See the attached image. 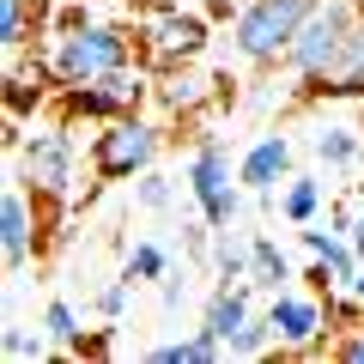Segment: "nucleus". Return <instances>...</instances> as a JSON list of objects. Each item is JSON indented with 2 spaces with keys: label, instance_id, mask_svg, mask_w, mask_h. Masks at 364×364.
Listing matches in <instances>:
<instances>
[{
  "label": "nucleus",
  "instance_id": "nucleus-2",
  "mask_svg": "<svg viewBox=\"0 0 364 364\" xmlns=\"http://www.w3.org/2000/svg\"><path fill=\"white\" fill-rule=\"evenodd\" d=\"M43 73L55 79V85H91V79L116 73V67H134V37L122 25H97V18H85V25L73 31H49V49H43Z\"/></svg>",
  "mask_w": 364,
  "mask_h": 364
},
{
  "label": "nucleus",
  "instance_id": "nucleus-16",
  "mask_svg": "<svg viewBox=\"0 0 364 364\" xmlns=\"http://www.w3.org/2000/svg\"><path fill=\"white\" fill-rule=\"evenodd\" d=\"M249 286H261V291H286L291 286V261L273 237H249Z\"/></svg>",
  "mask_w": 364,
  "mask_h": 364
},
{
  "label": "nucleus",
  "instance_id": "nucleus-28",
  "mask_svg": "<svg viewBox=\"0 0 364 364\" xmlns=\"http://www.w3.org/2000/svg\"><path fill=\"white\" fill-rule=\"evenodd\" d=\"M340 291H352V298H358V304H364V267H358V273H352V279H346V286H340Z\"/></svg>",
  "mask_w": 364,
  "mask_h": 364
},
{
  "label": "nucleus",
  "instance_id": "nucleus-17",
  "mask_svg": "<svg viewBox=\"0 0 364 364\" xmlns=\"http://www.w3.org/2000/svg\"><path fill=\"white\" fill-rule=\"evenodd\" d=\"M328 97H364V18H358V31H352L346 55H340L334 79H328Z\"/></svg>",
  "mask_w": 364,
  "mask_h": 364
},
{
  "label": "nucleus",
  "instance_id": "nucleus-23",
  "mask_svg": "<svg viewBox=\"0 0 364 364\" xmlns=\"http://www.w3.org/2000/svg\"><path fill=\"white\" fill-rule=\"evenodd\" d=\"M134 200H140L146 213H164L170 200H176V188H170V176H158V170H140V176H134Z\"/></svg>",
  "mask_w": 364,
  "mask_h": 364
},
{
  "label": "nucleus",
  "instance_id": "nucleus-5",
  "mask_svg": "<svg viewBox=\"0 0 364 364\" xmlns=\"http://www.w3.org/2000/svg\"><path fill=\"white\" fill-rule=\"evenodd\" d=\"M18 176L31 182L37 200H67L79 176V140L61 122H43V128L18 134Z\"/></svg>",
  "mask_w": 364,
  "mask_h": 364
},
{
  "label": "nucleus",
  "instance_id": "nucleus-10",
  "mask_svg": "<svg viewBox=\"0 0 364 364\" xmlns=\"http://www.w3.org/2000/svg\"><path fill=\"white\" fill-rule=\"evenodd\" d=\"M207 37H213V18L195 13V6H176V0H164L146 25V43H152L158 61H195L207 49Z\"/></svg>",
  "mask_w": 364,
  "mask_h": 364
},
{
  "label": "nucleus",
  "instance_id": "nucleus-27",
  "mask_svg": "<svg viewBox=\"0 0 364 364\" xmlns=\"http://www.w3.org/2000/svg\"><path fill=\"white\" fill-rule=\"evenodd\" d=\"M346 237H352V249H358V255H364V207L352 213V231H346Z\"/></svg>",
  "mask_w": 364,
  "mask_h": 364
},
{
  "label": "nucleus",
  "instance_id": "nucleus-24",
  "mask_svg": "<svg viewBox=\"0 0 364 364\" xmlns=\"http://www.w3.org/2000/svg\"><path fill=\"white\" fill-rule=\"evenodd\" d=\"M328 358H334V364H364V316L328 340Z\"/></svg>",
  "mask_w": 364,
  "mask_h": 364
},
{
  "label": "nucleus",
  "instance_id": "nucleus-6",
  "mask_svg": "<svg viewBox=\"0 0 364 364\" xmlns=\"http://www.w3.org/2000/svg\"><path fill=\"white\" fill-rule=\"evenodd\" d=\"M158 152H164V128L146 116H116L91 134V170L104 182H134L140 170L158 164Z\"/></svg>",
  "mask_w": 364,
  "mask_h": 364
},
{
  "label": "nucleus",
  "instance_id": "nucleus-14",
  "mask_svg": "<svg viewBox=\"0 0 364 364\" xmlns=\"http://www.w3.org/2000/svg\"><path fill=\"white\" fill-rule=\"evenodd\" d=\"M146 358H152V364H219V358H231V352H225V340H219V334L195 328V334H182V340H164V346H152Z\"/></svg>",
  "mask_w": 364,
  "mask_h": 364
},
{
  "label": "nucleus",
  "instance_id": "nucleus-25",
  "mask_svg": "<svg viewBox=\"0 0 364 364\" xmlns=\"http://www.w3.org/2000/svg\"><path fill=\"white\" fill-rule=\"evenodd\" d=\"M158 97H164L170 109H195L200 97H207V91H200V79H195V73H176V79H170L164 91H158Z\"/></svg>",
  "mask_w": 364,
  "mask_h": 364
},
{
  "label": "nucleus",
  "instance_id": "nucleus-22",
  "mask_svg": "<svg viewBox=\"0 0 364 364\" xmlns=\"http://www.w3.org/2000/svg\"><path fill=\"white\" fill-rule=\"evenodd\" d=\"M0 346H6V358L37 364V358H49V346H55V340L43 334V328H37V334H25V328H6V334H0Z\"/></svg>",
  "mask_w": 364,
  "mask_h": 364
},
{
  "label": "nucleus",
  "instance_id": "nucleus-12",
  "mask_svg": "<svg viewBox=\"0 0 364 364\" xmlns=\"http://www.w3.org/2000/svg\"><path fill=\"white\" fill-rule=\"evenodd\" d=\"M249 316H255V310H249V279H231V286H219V291L207 298V310H200V328H207V334H219V340H225V352H231V340L249 328Z\"/></svg>",
  "mask_w": 364,
  "mask_h": 364
},
{
  "label": "nucleus",
  "instance_id": "nucleus-20",
  "mask_svg": "<svg viewBox=\"0 0 364 364\" xmlns=\"http://www.w3.org/2000/svg\"><path fill=\"white\" fill-rule=\"evenodd\" d=\"M164 273H170L164 243H152V237H146V243L128 249V267H122V279H134V286H140V279H164Z\"/></svg>",
  "mask_w": 364,
  "mask_h": 364
},
{
  "label": "nucleus",
  "instance_id": "nucleus-7",
  "mask_svg": "<svg viewBox=\"0 0 364 364\" xmlns=\"http://www.w3.org/2000/svg\"><path fill=\"white\" fill-rule=\"evenodd\" d=\"M146 97V79L134 73V67H116V73L91 79V85H67L61 91V116L67 122H116V116H134Z\"/></svg>",
  "mask_w": 364,
  "mask_h": 364
},
{
  "label": "nucleus",
  "instance_id": "nucleus-15",
  "mask_svg": "<svg viewBox=\"0 0 364 364\" xmlns=\"http://www.w3.org/2000/svg\"><path fill=\"white\" fill-rule=\"evenodd\" d=\"M31 37H49L43 31V0H0V43H6V55H18Z\"/></svg>",
  "mask_w": 364,
  "mask_h": 364
},
{
  "label": "nucleus",
  "instance_id": "nucleus-21",
  "mask_svg": "<svg viewBox=\"0 0 364 364\" xmlns=\"http://www.w3.org/2000/svg\"><path fill=\"white\" fill-rule=\"evenodd\" d=\"M267 346H279L273 340V316H249V328L231 340V358H261Z\"/></svg>",
  "mask_w": 364,
  "mask_h": 364
},
{
  "label": "nucleus",
  "instance_id": "nucleus-4",
  "mask_svg": "<svg viewBox=\"0 0 364 364\" xmlns=\"http://www.w3.org/2000/svg\"><path fill=\"white\" fill-rule=\"evenodd\" d=\"M182 182H188V195H195L200 225H207V231H231V225H237V213H243V176L231 170V152H225L213 134L188 152Z\"/></svg>",
  "mask_w": 364,
  "mask_h": 364
},
{
  "label": "nucleus",
  "instance_id": "nucleus-29",
  "mask_svg": "<svg viewBox=\"0 0 364 364\" xmlns=\"http://www.w3.org/2000/svg\"><path fill=\"white\" fill-rule=\"evenodd\" d=\"M176 6H195V0H176Z\"/></svg>",
  "mask_w": 364,
  "mask_h": 364
},
{
  "label": "nucleus",
  "instance_id": "nucleus-26",
  "mask_svg": "<svg viewBox=\"0 0 364 364\" xmlns=\"http://www.w3.org/2000/svg\"><path fill=\"white\" fill-rule=\"evenodd\" d=\"M128 286H134V279H122V286H109L104 298H97V310H104V316H122V304H128Z\"/></svg>",
  "mask_w": 364,
  "mask_h": 364
},
{
  "label": "nucleus",
  "instance_id": "nucleus-9",
  "mask_svg": "<svg viewBox=\"0 0 364 364\" xmlns=\"http://www.w3.org/2000/svg\"><path fill=\"white\" fill-rule=\"evenodd\" d=\"M267 316H273V340H279V352H316L328 340V310H322V298H310V291H273V304H267Z\"/></svg>",
  "mask_w": 364,
  "mask_h": 364
},
{
  "label": "nucleus",
  "instance_id": "nucleus-11",
  "mask_svg": "<svg viewBox=\"0 0 364 364\" xmlns=\"http://www.w3.org/2000/svg\"><path fill=\"white\" fill-rule=\"evenodd\" d=\"M237 176H243L249 195H273V188L291 176V140L286 134H261V140L237 158Z\"/></svg>",
  "mask_w": 364,
  "mask_h": 364
},
{
  "label": "nucleus",
  "instance_id": "nucleus-1",
  "mask_svg": "<svg viewBox=\"0 0 364 364\" xmlns=\"http://www.w3.org/2000/svg\"><path fill=\"white\" fill-rule=\"evenodd\" d=\"M358 18H364V0H316L310 6L298 43H291V55H286V73L298 79V97H328V79H334V67H340V55H346Z\"/></svg>",
  "mask_w": 364,
  "mask_h": 364
},
{
  "label": "nucleus",
  "instance_id": "nucleus-8",
  "mask_svg": "<svg viewBox=\"0 0 364 364\" xmlns=\"http://www.w3.org/2000/svg\"><path fill=\"white\" fill-rule=\"evenodd\" d=\"M37 207L43 200L31 195L25 176L6 182V195H0V255H6V273H25L31 255H37Z\"/></svg>",
  "mask_w": 364,
  "mask_h": 364
},
{
  "label": "nucleus",
  "instance_id": "nucleus-13",
  "mask_svg": "<svg viewBox=\"0 0 364 364\" xmlns=\"http://www.w3.org/2000/svg\"><path fill=\"white\" fill-rule=\"evenodd\" d=\"M310 152L322 158V164L334 170V176H346V170H358V158H364V140H358V128H346V122H328V128H316Z\"/></svg>",
  "mask_w": 364,
  "mask_h": 364
},
{
  "label": "nucleus",
  "instance_id": "nucleus-18",
  "mask_svg": "<svg viewBox=\"0 0 364 364\" xmlns=\"http://www.w3.org/2000/svg\"><path fill=\"white\" fill-rule=\"evenodd\" d=\"M279 213H286L291 225H310L316 213H322V182H316V176H286V195H279Z\"/></svg>",
  "mask_w": 364,
  "mask_h": 364
},
{
  "label": "nucleus",
  "instance_id": "nucleus-19",
  "mask_svg": "<svg viewBox=\"0 0 364 364\" xmlns=\"http://www.w3.org/2000/svg\"><path fill=\"white\" fill-rule=\"evenodd\" d=\"M43 334H49L55 346H67V352L85 346V340H79V310H73L67 298H49V304H43Z\"/></svg>",
  "mask_w": 364,
  "mask_h": 364
},
{
  "label": "nucleus",
  "instance_id": "nucleus-3",
  "mask_svg": "<svg viewBox=\"0 0 364 364\" xmlns=\"http://www.w3.org/2000/svg\"><path fill=\"white\" fill-rule=\"evenodd\" d=\"M316 0H243L231 18V55L249 67V73H273L286 67L291 43H298L304 18H310Z\"/></svg>",
  "mask_w": 364,
  "mask_h": 364
}]
</instances>
